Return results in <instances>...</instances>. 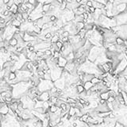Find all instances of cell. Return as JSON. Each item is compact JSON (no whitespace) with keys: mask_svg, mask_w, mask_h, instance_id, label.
Listing matches in <instances>:
<instances>
[{"mask_svg":"<svg viewBox=\"0 0 127 127\" xmlns=\"http://www.w3.org/2000/svg\"><path fill=\"white\" fill-rule=\"evenodd\" d=\"M51 97V95L49 93V91H44L41 94V95L38 97V100H41V101H48L49 100V99Z\"/></svg>","mask_w":127,"mask_h":127,"instance_id":"obj_1","label":"cell"},{"mask_svg":"<svg viewBox=\"0 0 127 127\" xmlns=\"http://www.w3.org/2000/svg\"><path fill=\"white\" fill-rule=\"evenodd\" d=\"M67 63H68V60H67V59L65 58V57H64L63 56H60L59 57V61H58V66L59 67L64 68L66 64H67Z\"/></svg>","mask_w":127,"mask_h":127,"instance_id":"obj_2","label":"cell"},{"mask_svg":"<svg viewBox=\"0 0 127 127\" xmlns=\"http://www.w3.org/2000/svg\"><path fill=\"white\" fill-rule=\"evenodd\" d=\"M99 96H100V99H104V100L107 101L108 99L110 98V94H109L108 91L102 92V93H100V95H99Z\"/></svg>","mask_w":127,"mask_h":127,"instance_id":"obj_3","label":"cell"},{"mask_svg":"<svg viewBox=\"0 0 127 127\" xmlns=\"http://www.w3.org/2000/svg\"><path fill=\"white\" fill-rule=\"evenodd\" d=\"M116 45H126V40L121 37H117L116 38Z\"/></svg>","mask_w":127,"mask_h":127,"instance_id":"obj_4","label":"cell"},{"mask_svg":"<svg viewBox=\"0 0 127 127\" xmlns=\"http://www.w3.org/2000/svg\"><path fill=\"white\" fill-rule=\"evenodd\" d=\"M93 86H94V84L92 83L91 81H87V82H85L83 83V87H84V88H85L86 91L90 90Z\"/></svg>","mask_w":127,"mask_h":127,"instance_id":"obj_5","label":"cell"},{"mask_svg":"<svg viewBox=\"0 0 127 127\" xmlns=\"http://www.w3.org/2000/svg\"><path fill=\"white\" fill-rule=\"evenodd\" d=\"M9 44H10L11 46L16 47L17 45H18V40L14 37H13L10 41H9Z\"/></svg>","mask_w":127,"mask_h":127,"instance_id":"obj_6","label":"cell"},{"mask_svg":"<svg viewBox=\"0 0 127 127\" xmlns=\"http://www.w3.org/2000/svg\"><path fill=\"white\" fill-rule=\"evenodd\" d=\"M12 25L16 27V28H20L21 25H22V22H21L20 21L17 20L16 18H14L12 20Z\"/></svg>","mask_w":127,"mask_h":127,"instance_id":"obj_7","label":"cell"},{"mask_svg":"<svg viewBox=\"0 0 127 127\" xmlns=\"http://www.w3.org/2000/svg\"><path fill=\"white\" fill-rule=\"evenodd\" d=\"M17 78V73L14 72H10V73L9 74V77H8V80H15Z\"/></svg>","mask_w":127,"mask_h":127,"instance_id":"obj_8","label":"cell"},{"mask_svg":"<svg viewBox=\"0 0 127 127\" xmlns=\"http://www.w3.org/2000/svg\"><path fill=\"white\" fill-rule=\"evenodd\" d=\"M76 88H77V91H78V93L79 94L82 93L83 91H85V88H84V87H83V84H79V85H77Z\"/></svg>","mask_w":127,"mask_h":127,"instance_id":"obj_9","label":"cell"},{"mask_svg":"<svg viewBox=\"0 0 127 127\" xmlns=\"http://www.w3.org/2000/svg\"><path fill=\"white\" fill-rule=\"evenodd\" d=\"M51 4H43V10L45 12H49Z\"/></svg>","mask_w":127,"mask_h":127,"instance_id":"obj_10","label":"cell"},{"mask_svg":"<svg viewBox=\"0 0 127 127\" xmlns=\"http://www.w3.org/2000/svg\"><path fill=\"white\" fill-rule=\"evenodd\" d=\"M114 127H126V126L123 125L122 123H121L119 122H116L115 125H114Z\"/></svg>","mask_w":127,"mask_h":127,"instance_id":"obj_11","label":"cell"},{"mask_svg":"<svg viewBox=\"0 0 127 127\" xmlns=\"http://www.w3.org/2000/svg\"><path fill=\"white\" fill-rule=\"evenodd\" d=\"M64 1L67 2V3H72V0H64Z\"/></svg>","mask_w":127,"mask_h":127,"instance_id":"obj_12","label":"cell"},{"mask_svg":"<svg viewBox=\"0 0 127 127\" xmlns=\"http://www.w3.org/2000/svg\"><path fill=\"white\" fill-rule=\"evenodd\" d=\"M56 1H57V2H60V4H61V3H62V2H63L64 1V0H56Z\"/></svg>","mask_w":127,"mask_h":127,"instance_id":"obj_13","label":"cell"}]
</instances>
